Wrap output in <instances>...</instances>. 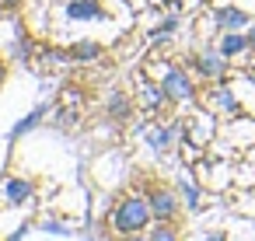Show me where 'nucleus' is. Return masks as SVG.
<instances>
[{
	"mask_svg": "<svg viewBox=\"0 0 255 241\" xmlns=\"http://www.w3.org/2000/svg\"><path fill=\"white\" fill-rule=\"evenodd\" d=\"M150 220H154L150 203H147V196H140V192L123 196V199L116 203V210H112V231H116L119 238L147 231V227H150Z\"/></svg>",
	"mask_w": 255,
	"mask_h": 241,
	"instance_id": "nucleus-1",
	"label": "nucleus"
},
{
	"mask_svg": "<svg viewBox=\"0 0 255 241\" xmlns=\"http://www.w3.org/2000/svg\"><path fill=\"white\" fill-rule=\"evenodd\" d=\"M140 95H143V105H147V109H150V112H157V109H161V105H168V102H171V98H168V91H164V84H161V81H147V84H143V91H140Z\"/></svg>",
	"mask_w": 255,
	"mask_h": 241,
	"instance_id": "nucleus-14",
	"label": "nucleus"
},
{
	"mask_svg": "<svg viewBox=\"0 0 255 241\" xmlns=\"http://www.w3.org/2000/svg\"><path fill=\"white\" fill-rule=\"evenodd\" d=\"M245 35H248V46H252V53H255V25H248V32H245Z\"/></svg>",
	"mask_w": 255,
	"mask_h": 241,
	"instance_id": "nucleus-20",
	"label": "nucleus"
},
{
	"mask_svg": "<svg viewBox=\"0 0 255 241\" xmlns=\"http://www.w3.org/2000/svg\"><path fill=\"white\" fill-rule=\"evenodd\" d=\"M206 105H210L213 112H227V116H238V112H241V102H238V95H234V91H231L224 81H220V84H217V88L206 95Z\"/></svg>",
	"mask_w": 255,
	"mask_h": 241,
	"instance_id": "nucleus-8",
	"label": "nucleus"
},
{
	"mask_svg": "<svg viewBox=\"0 0 255 241\" xmlns=\"http://www.w3.org/2000/svg\"><path fill=\"white\" fill-rule=\"evenodd\" d=\"M4 81H7V60L0 56V84H4Z\"/></svg>",
	"mask_w": 255,
	"mask_h": 241,
	"instance_id": "nucleus-19",
	"label": "nucleus"
},
{
	"mask_svg": "<svg viewBox=\"0 0 255 241\" xmlns=\"http://www.w3.org/2000/svg\"><path fill=\"white\" fill-rule=\"evenodd\" d=\"M178 196L185 199L189 213H203V189H199V182L192 175H182L178 178Z\"/></svg>",
	"mask_w": 255,
	"mask_h": 241,
	"instance_id": "nucleus-13",
	"label": "nucleus"
},
{
	"mask_svg": "<svg viewBox=\"0 0 255 241\" xmlns=\"http://www.w3.org/2000/svg\"><path fill=\"white\" fill-rule=\"evenodd\" d=\"M147 241H182V238H178V231H175V224H171V220H157V224L150 227Z\"/></svg>",
	"mask_w": 255,
	"mask_h": 241,
	"instance_id": "nucleus-16",
	"label": "nucleus"
},
{
	"mask_svg": "<svg viewBox=\"0 0 255 241\" xmlns=\"http://www.w3.org/2000/svg\"><path fill=\"white\" fill-rule=\"evenodd\" d=\"M164 91H168V98L171 102H178V105H189L192 98H196V84H192V77H189V70H182V67H171L168 74H164Z\"/></svg>",
	"mask_w": 255,
	"mask_h": 241,
	"instance_id": "nucleus-5",
	"label": "nucleus"
},
{
	"mask_svg": "<svg viewBox=\"0 0 255 241\" xmlns=\"http://www.w3.org/2000/svg\"><path fill=\"white\" fill-rule=\"evenodd\" d=\"M203 241H231V238H227V234H224V231H210V234H206V238H203Z\"/></svg>",
	"mask_w": 255,
	"mask_h": 241,
	"instance_id": "nucleus-18",
	"label": "nucleus"
},
{
	"mask_svg": "<svg viewBox=\"0 0 255 241\" xmlns=\"http://www.w3.org/2000/svg\"><path fill=\"white\" fill-rule=\"evenodd\" d=\"M147 203H150V213L154 220H175L182 213V203H178V192L168 189V185H150L147 192Z\"/></svg>",
	"mask_w": 255,
	"mask_h": 241,
	"instance_id": "nucleus-3",
	"label": "nucleus"
},
{
	"mask_svg": "<svg viewBox=\"0 0 255 241\" xmlns=\"http://www.w3.org/2000/svg\"><path fill=\"white\" fill-rule=\"evenodd\" d=\"M213 25H217L220 32H245V28L252 25V14L241 11V7H234V4H227V7H217Z\"/></svg>",
	"mask_w": 255,
	"mask_h": 241,
	"instance_id": "nucleus-7",
	"label": "nucleus"
},
{
	"mask_svg": "<svg viewBox=\"0 0 255 241\" xmlns=\"http://www.w3.org/2000/svg\"><path fill=\"white\" fill-rule=\"evenodd\" d=\"M123 241H147V238H140V234H126Z\"/></svg>",
	"mask_w": 255,
	"mask_h": 241,
	"instance_id": "nucleus-21",
	"label": "nucleus"
},
{
	"mask_svg": "<svg viewBox=\"0 0 255 241\" xmlns=\"http://www.w3.org/2000/svg\"><path fill=\"white\" fill-rule=\"evenodd\" d=\"M63 21H70V25H105V21H112V14H109L105 0H67Z\"/></svg>",
	"mask_w": 255,
	"mask_h": 241,
	"instance_id": "nucleus-2",
	"label": "nucleus"
},
{
	"mask_svg": "<svg viewBox=\"0 0 255 241\" xmlns=\"http://www.w3.org/2000/svg\"><path fill=\"white\" fill-rule=\"evenodd\" d=\"M217 49H220L227 60L252 53V46H248V35H245V32H220V39H217Z\"/></svg>",
	"mask_w": 255,
	"mask_h": 241,
	"instance_id": "nucleus-10",
	"label": "nucleus"
},
{
	"mask_svg": "<svg viewBox=\"0 0 255 241\" xmlns=\"http://www.w3.org/2000/svg\"><path fill=\"white\" fill-rule=\"evenodd\" d=\"M0 189H4V199L7 206H21L35 196V182L32 178H21V175H7L4 182H0Z\"/></svg>",
	"mask_w": 255,
	"mask_h": 241,
	"instance_id": "nucleus-6",
	"label": "nucleus"
},
{
	"mask_svg": "<svg viewBox=\"0 0 255 241\" xmlns=\"http://www.w3.org/2000/svg\"><path fill=\"white\" fill-rule=\"evenodd\" d=\"M192 67H196V74L206 77V81H224V74H227V56H224L217 46H206V49H199V53L192 56Z\"/></svg>",
	"mask_w": 255,
	"mask_h": 241,
	"instance_id": "nucleus-4",
	"label": "nucleus"
},
{
	"mask_svg": "<svg viewBox=\"0 0 255 241\" xmlns=\"http://www.w3.org/2000/svg\"><path fill=\"white\" fill-rule=\"evenodd\" d=\"M70 60L74 63H95L102 53H105V46L98 42V39H77V42H70Z\"/></svg>",
	"mask_w": 255,
	"mask_h": 241,
	"instance_id": "nucleus-12",
	"label": "nucleus"
},
{
	"mask_svg": "<svg viewBox=\"0 0 255 241\" xmlns=\"http://www.w3.org/2000/svg\"><path fill=\"white\" fill-rule=\"evenodd\" d=\"M178 133H182V126H150L147 129V143H150L154 154H168Z\"/></svg>",
	"mask_w": 255,
	"mask_h": 241,
	"instance_id": "nucleus-11",
	"label": "nucleus"
},
{
	"mask_svg": "<svg viewBox=\"0 0 255 241\" xmlns=\"http://www.w3.org/2000/svg\"><path fill=\"white\" fill-rule=\"evenodd\" d=\"M105 112H109V119H116V122H129L133 112H136V102H133L126 91H112L109 102H105Z\"/></svg>",
	"mask_w": 255,
	"mask_h": 241,
	"instance_id": "nucleus-9",
	"label": "nucleus"
},
{
	"mask_svg": "<svg viewBox=\"0 0 255 241\" xmlns=\"http://www.w3.org/2000/svg\"><path fill=\"white\" fill-rule=\"evenodd\" d=\"M39 227H42L46 234H56V238H70V234H74V224H70V220H53V217H46Z\"/></svg>",
	"mask_w": 255,
	"mask_h": 241,
	"instance_id": "nucleus-17",
	"label": "nucleus"
},
{
	"mask_svg": "<svg viewBox=\"0 0 255 241\" xmlns=\"http://www.w3.org/2000/svg\"><path fill=\"white\" fill-rule=\"evenodd\" d=\"M46 112H49L46 105H35V109H32L25 119H18V126L11 129V140H21V136H28V133H32V129H35V126L46 119Z\"/></svg>",
	"mask_w": 255,
	"mask_h": 241,
	"instance_id": "nucleus-15",
	"label": "nucleus"
}]
</instances>
